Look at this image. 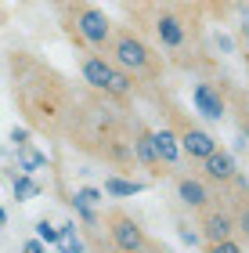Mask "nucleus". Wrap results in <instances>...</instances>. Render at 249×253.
<instances>
[{
    "label": "nucleus",
    "mask_w": 249,
    "mask_h": 253,
    "mask_svg": "<svg viewBox=\"0 0 249 253\" xmlns=\"http://www.w3.org/2000/svg\"><path fill=\"white\" fill-rule=\"evenodd\" d=\"M83 76L90 87L98 90H112V94H127L130 90V80L119 73V69H112L105 58H83Z\"/></svg>",
    "instance_id": "f257e3e1"
},
{
    "label": "nucleus",
    "mask_w": 249,
    "mask_h": 253,
    "mask_svg": "<svg viewBox=\"0 0 249 253\" xmlns=\"http://www.w3.org/2000/svg\"><path fill=\"white\" fill-rule=\"evenodd\" d=\"M76 26H80V33L90 43H105L108 40V18H105V11H98V7H83L80 18H76Z\"/></svg>",
    "instance_id": "f03ea898"
},
{
    "label": "nucleus",
    "mask_w": 249,
    "mask_h": 253,
    "mask_svg": "<svg viewBox=\"0 0 249 253\" xmlns=\"http://www.w3.org/2000/svg\"><path fill=\"white\" fill-rule=\"evenodd\" d=\"M116 58H119V65H127V69H144V65H148V51H144L141 40L119 37V43H116Z\"/></svg>",
    "instance_id": "7ed1b4c3"
},
{
    "label": "nucleus",
    "mask_w": 249,
    "mask_h": 253,
    "mask_svg": "<svg viewBox=\"0 0 249 253\" xmlns=\"http://www.w3.org/2000/svg\"><path fill=\"white\" fill-rule=\"evenodd\" d=\"M191 101H195V109H199L206 120H220V116H224V101H220V94H217L210 84H199L195 90H191Z\"/></svg>",
    "instance_id": "20e7f679"
},
{
    "label": "nucleus",
    "mask_w": 249,
    "mask_h": 253,
    "mask_svg": "<svg viewBox=\"0 0 249 253\" xmlns=\"http://www.w3.org/2000/svg\"><path fill=\"white\" fill-rule=\"evenodd\" d=\"M112 239H116L119 250H141V246H144L141 228L134 224L130 217H116V221H112Z\"/></svg>",
    "instance_id": "39448f33"
},
{
    "label": "nucleus",
    "mask_w": 249,
    "mask_h": 253,
    "mask_svg": "<svg viewBox=\"0 0 249 253\" xmlns=\"http://www.w3.org/2000/svg\"><path fill=\"white\" fill-rule=\"evenodd\" d=\"M180 148H184L188 156H199V159H206L213 148H217V141L206 134V130H184L180 134Z\"/></svg>",
    "instance_id": "423d86ee"
},
{
    "label": "nucleus",
    "mask_w": 249,
    "mask_h": 253,
    "mask_svg": "<svg viewBox=\"0 0 249 253\" xmlns=\"http://www.w3.org/2000/svg\"><path fill=\"white\" fill-rule=\"evenodd\" d=\"M206 174L210 177H217V181H228V177H235V163H231V156H224V152H213L206 156Z\"/></svg>",
    "instance_id": "0eeeda50"
},
{
    "label": "nucleus",
    "mask_w": 249,
    "mask_h": 253,
    "mask_svg": "<svg viewBox=\"0 0 249 253\" xmlns=\"http://www.w3.org/2000/svg\"><path fill=\"white\" fill-rule=\"evenodd\" d=\"M152 145H155V152H159L163 163H174V159L180 156V145H177V137L170 130H155L152 134Z\"/></svg>",
    "instance_id": "6e6552de"
},
{
    "label": "nucleus",
    "mask_w": 249,
    "mask_h": 253,
    "mask_svg": "<svg viewBox=\"0 0 249 253\" xmlns=\"http://www.w3.org/2000/svg\"><path fill=\"white\" fill-rule=\"evenodd\" d=\"M159 40L166 43V47H180V40H184V29H180L177 18H159Z\"/></svg>",
    "instance_id": "1a4fd4ad"
},
{
    "label": "nucleus",
    "mask_w": 249,
    "mask_h": 253,
    "mask_svg": "<svg viewBox=\"0 0 249 253\" xmlns=\"http://www.w3.org/2000/svg\"><path fill=\"white\" fill-rule=\"evenodd\" d=\"M180 199H184L188 206H202V203H206V188L188 177V181H180Z\"/></svg>",
    "instance_id": "9d476101"
},
{
    "label": "nucleus",
    "mask_w": 249,
    "mask_h": 253,
    "mask_svg": "<svg viewBox=\"0 0 249 253\" xmlns=\"http://www.w3.org/2000/svg\"><path fill=\"white\" fill-rule=\"evenodd\" d=\"M144 185H141V181H123V177H108L105 181V192L108 195H138Z\"/></svg>",
    "instance_id": "9b49d317"
},
{
    "label": "nucleus",
    "mask_w": 249,
    "mask_h": 253,
    "mask_svg": "<svg viewBox=\"0 0 249 253\" xmlns=\"http://www.w3.org/2000/svg\"><path fill=\"white\" fill-rule=\"evenodd\" d=\"M206 232H210V243L217 246L220 239H228V232H231V224H228V217H220V213H213L210 221H206Z\"/></svg>",
    "instance_id": "f8f14e48"
},
{
    "label": "nucleus",
    "mask_w": 249,
    "mask_h": 253,
    "mask_svg": "<svg viewBox=\"0 0 249 253\" xmlns=\"http://www.w3.org/2000/svg\"><path fill=\"white\" fill-rule=\"evenodd\" d=\"M134 148H138V156H141V163H159V152H155V145H152V134H141L138 141H134Z\"/></svg>",
    "instance_id": "ddd939ff"
},
{
    "label": "nucleus",
    "mask_w": 249,
    "mask_h": 253,
    "mask_svg": "<svg viewBox=\"0 0 249 253\" xmlns=\"http://www.w3.org/2000/svg\"><path fill=\"white\" fill-rule=\"evenodd\" d=\"M33 195H40V185L33 181L29 174L15 177V199H33Z\"/></svg>",
    "instance_id": "4468645a"
},
{
    "label": "nucleus",
    "mask_w": 249,
    "mask_h": 253,
    "mask_svg": "<svg viewBox=\"0 0 249 253\" xmlns=\"http://www.w3.org/2000/svg\"><path fill=\"white\" fill-rule=\"evenodd\" d=\"M72 203H80V206H94V203H101V192L98 188H80L72 195Z\"/></svg>",
    "instance_id": "2eb2a0df"
},
{
    "label": "nucleus",
    "mask_w": 249,
    "mask_h": 253,
    "mask_svg": "<svg viewBox=\"0 0 249 253\" xmlns=\"http://www.w3.org/2000/svg\"><path fill=\"white\" fill-rule=\"evenodd\" d=\"M36 232H40L43 243H62V232H58V228H51L47 221H40V224H36Z\"/></svg>",
    "instance_id": "dca6fc26"
},
{
    "label": "nucleus",
    "mask_w": 249,
    "mask_h": 253,
    "mask_svg": "<svg viewBox=\"0 0 249 253\" xmlns=\"http://www.w3.org/2000/svg\"><path fill=\"white\" fill-rule=\"evenodd\" d=\"M43 163V156L40 152H26V156H22V170H26V174H33V170H36Z\"/></svg>",
    "instance_id": "f3484780"
},
{
    "label": "nucleus",
    "mask_w": 249,
    "mask_h": 253,
    "mask_svg": "<svg viewBox=\"0 0 249 253\" xmlns=\"http://www.w3.org/2000/svg\"><path fill=\"white\" fill-rule=\"evenodd\" d=\"M26 137H29V130H18V126L11 130V141H15V145H26Z\"/></svg>",
    "instance_id": "a211bd4d"
},
{
    "label": "nucleus",
    "mask_w": 249,
    "mask_h": 253,
    "mask_svg": "<svg viewBox=\"0 0 249 253\" xmlns=\"http://www.w3.org/2000/svg\"><path fill=\"white\" fill-rule=\"evenodd\" d=\"M43 250V243H36V239H29V243H26V253H40Z\"/></svg>",
    "instance_id": "6ab92c4d"
},
{
    "label": "nucleus",
    "mask_w": 249,
    "mask_h": 253,
    "mask_svg": "<svg viewBox=\"0 0 249 253\" xmlns=\"http://www.w3.org/2000/svg\"><path fill=\"white\" fill-rule=\"evenodd\" d=\"M239 224H242V232L249 235V210H242V217H239Z\"/></svg>",
    "instance_id": "aec40b11"
},
{
    "label": "nucleus",
    "mask_w": 249,
    "mask_h": 253,
    "mask_svg": "<svg viewBox=\"0 0 249 253\" xmlns=\"http://www.w3.org/2000/svg\"><path fill=\"white\" fill-rule=\"evenodd\" d=\"M4 224H7V217H4V210H0V228H4Z\"/></svg>",
    "instance_id": "412c9836"
}]
</instances>
